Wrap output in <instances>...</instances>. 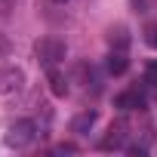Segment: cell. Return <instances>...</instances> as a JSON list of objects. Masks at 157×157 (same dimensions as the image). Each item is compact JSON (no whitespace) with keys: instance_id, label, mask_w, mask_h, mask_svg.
Instances as JSON below:
<instances>
[{"instance_id":"cell-5","label":"cell","mask_w":157,"mask_h":157,"mask_svg":"<svg viewBox=\"0 0 157 157\" xmlns=\"http://www.w3.org/2000/svg\"><path fill=\"white\" fill-rule=\"evenodd\" d=\"M123 142H126V120H117V123H111L108 136L102 139V148H105V151H111V148H120Z\"/></svg>"},{"instance_id":"cell-3","label":"cell","mask_w":157,"mask_h":157,"mask_svg":"<svg viewBox=\"0 0 157 157\" xmlns=\"http://www.w3.org/2000/svg\"><path fill=\"white\" fill-rule=\"evenodd\" d=\"M22 86H25L22 68H16V65L0 68V96H16V93H22Z\"/></svg>"},{"instance_id":"cell-9","label":"cell","mask_w":157,"mask_h":157,"mask_svg":"<svg viewBox=\"0 0 157 157\" xmlns=\"http://www.w3.org/2000/svg\"><path fill=\"white\" fill-rule=\"evenodd\" d=\"M93 123H96V111H83V114H77V117L71 120V129L83 136V132H90V129H93Z\"/></svg>"},{"instance_id":"cell-4","label":"cell","mask_w":157,"mask_h":157,"mask_svg":"<svg viewBox=\"0 0 157 157\" xmlns=\"http://www.w3.org/2000/svg\"><path fill=\"white\" fill-rule=\"evenodd\" d=\"M114 108H120V111H142L145 108V96L139 90H126V93H120L114 99Z\"/></svg>"},{"instance_id":"cell-11","label":"cell","mask_w":157,"mask_h":157,"mask_svg":"<svg viewBox=\"0 0 157 157\" xmlns=\"http://www.w3.org/2000/svg\"><path fill=\"white\" fill-rule=\"evenodd\" d=\"M145 80H148V83H157V62H151V65H148V71H145Z\"/></svg>"},{"instance_id":"cell-6","label":"cell","mask_w":157,"mask_h":157,"mask_svg":"<svg viewBox=\"0 0 157 157\" xmlns=\"http://www.w3.org/2000/svg\"><path fill=\"white\" fill-rule=\"evenodd\" d=\"M105 68H108V74H123L126 68H129V59H126V52L123 49H111V56H108V62H105Z\"/></svg>"},{"instance_id":"cell-12","label":"cell","mask_w":157,"mask_h":157,"mask_svg":"<svg viewBox=\"0 0 157 157\" xmlns=\"http://www.w3.org/2000/svg\"><path fill=\"white\" fill-rule=\"evenodd\" d=\"M145 40H148L151 46H157V28H154V25H151V28L145 31Z\"/></svg>"},{"instance_id":"cell-7","label":"cell","mask_w":157,"mask_h":157,"mask_svg":"<svg viewBox=\"0 0 157 157\" xmlns=\"http://www.w3.org/2000/svg\"><path fill=\"white\" fill-rule=\"evenodd\" d=\"M46 77H49V93L59 96V99H65V96H68V80H65L56 68H46Z\"/></svg>"},{"instance_id":"cell-13","label":"cell","mask_w":157,"mask_h":157,"mask_svg":"<svg viewBox=\"0 0 157 157\" xmlns=\"http://www.w3.org/2000/svg\"><path fill=\"white\" fill-rule=\"evenodd\" d=\"M52 3H65V0H52Z\"/></svg>"},{"instance_id":"cell-2","label":"cell","mask_w":157,"mask_h":157,"mask_svg":"<svg viewBox=\"0 0 157 157\" xmlns=\"http://www.w3.org/2000/svg\"><path fill=\"white\" fill-rule=\"evenodd\" d=\"M34 136H37V123H34V120H16V123L10 126V132H6V145L25 148V145L34 142Z\"/></svg>"},{"instance_id":"cell-1","label":"cell","mask_w":157,"mask_h":157,"mask_svg":"<svg viewBox=\"0 0 157 157\" xmlns=\"http://www.w3.org/2000/svg\"><path fill=\"white\" fill-rule=\"evenodd\" d=\"M65 52H68V46H65L59 37H40V40L34 43V56H37V62H40L43 68H56V65L65 59Z\"/></svg>"},{"instance_id":"cell-8","label":"cell","mask_w":157,"mask_h":157,"mask_svg":"<svg viewBox=\"0 0 157 157\" xmlns=\"http://www.w3.org/2000/svg\"><path fill=\"white\" fill-rule=\"evenodd\" d=\"M108 43H111V49H123V52H126V46H129V34H126V28H123V25L111 28V31H108Z\"/></svg>"},{"instance_id":"cell-10","label":"cell","mask_w":157,"mask_h":157,"mask_svg":"<svg viewBox=\"0 0 157 157\" xmlns=\"http://www.w3.org/2000/svg\"><path fill=\"white\" fill-rule=\"evenodd\" d=\"M13 52V43H10V37L6 34H0V59H6Z\"/></svg>"}]
</instances>
